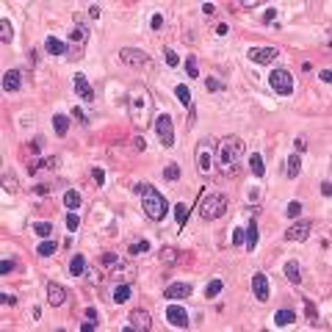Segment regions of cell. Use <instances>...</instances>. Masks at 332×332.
<instances>
[{
    "mask_svg": "<svg viewBox=\"0 0 332 332\" xmlns=\"http://www.w3.org/2000/svg\"><path fill=\"white\" fill-rule=\"evenodd\" d=\"M136 191L141 194V211H144L147 219H153V221L166 219L169 205H166V196H163L158 188L150 186V183H144V186H136Z\"/></svg>",
    "mask_w": 332,
    "mask_h": 332,
    "instance_id": "obj_1",
    "label": "cell"
},
{
    "mask_svg": "<svg viewBox=\"0 0 332 332\" xmlns=\"http://www.w3.org/2000/svg\"><path fill=\"white\" fill-rule=\"evenodd\" d=\"M244 155V141L238 136H227L221 138L219 144V163L224 166V175H235V163Z\"/></svg>",
    "mask_w": 332,
    "mask_h": 332,
    "instance_id": "obj_2",
    "label": "cell"
},
{
    "mask_svg": "<svg viewBox=\"0 0 332 332\" xmlns=\"http://www.w3.org/2000/svg\"><path fill=\"white\" fill-rule=\"evenodd\" d=\"M150 114H153V100H150V92L136 86L133 92H130V119L136 122V125H147L150 119Z\"/></svg>",
    "mask_w": 332,
    "mask_h": 332,
    "instance_id": "obj_3",
    "label": "cell"
},
{
    "mask_svg": "<svg viewBox=\"0 0 332 332\" xmlns=\"http://www.w3.org/2000/svg\"><path fill=\"white\" fill-rule=\"evenodd\" d=\"M199 211H202V219H221L224 213H227V196L224 194H208L202 196V205H199Z\"/></svg>",
    "mask_w": 332,
    "mask_h": 332,
    "instance_id": "obj_4",
    "label": "cell"
},
{
    "mask_svg": "<svg viewBox=\"0 0 332 332\" xmlns=\"http://www.w3.org/2000/svg\"><path fill=\"white\" fill-rule=\"evenodd\" d=\"M269 86H272L277 94L288 97V94L293 92V78H291L288 69H274L272 75H269Z\"/></svg>",
    "mask_w": 332,
    "mask_h": 332,
    "instance_id": "obj_5",
    "label": "cell"
},
{
    "mask_svg": "<svg viewBox=\"0 0 332 332\" xmlns=\"http://www.w3.org/2000/svg\"><path fill=\"white\" fill-rule=\"evenodd\" d=\"M155 130H158V138H161V144L169 150L175 147V128H172V117L169 114H161L158 119H155Z\"/></svg>",
    "mask_w": 332,
    "mask_h": 332,
    "instance_id": "obj_6",
    "label": "cell"
},
{
    "mask_svg": "<svg viewBox=\"0 0 332 332\" xmlns=\"http://www.w3.org/2000/svg\"><path fill=\"white\" fill-rule=\"evenodd\" d=\"M119 61H122V64H128V67H133V69H141V67L150 64L147 53L136 50V47H122V50H119Z\"/></svg>",
    "mask_w": 332,
    "mask_h": 332,
    "instance_id": "obj_7",
    "label": "cell"
},
{
    "mask_svg": "<svg viewBox=\"0 0 332 332\" xmlns=\"http://www.w3.org/2000/svg\"><path fill=\"white\" fill-rule=\"evenodd\" d=\"M213 166V150H211V141L208 138H202L199 144H196V169H199V175H208Z\"/></svg>",
    "mask_w": 332,
    "mask_h": 332,
    "instance_id": "obj_8",
    "label": "cell"
},
{
    "mask_svg": "<svg viewBox=\"0 0 332 332\" xmlns=\"http://www.w3.org/2000/svg\"><path fill=\"white\" fill-rule=\"evenodd\" d=\"M166 321L172 324V327H180V330H186L188 324H191V318H188V310L180 305H169L166 307Z\"/></svg>",
    "mask_w": 332,
    "mask_h": 332,
    "instance_id": "obj_9",
    "label": "cell"
},
{
    "mask_svg": "<svg viewBox=\"0 0 332 332\" xmlns=\"http://www.w3.org/2000/svg\"><path fill=\"white\" fill-rule=\"evenodd\" d=\"M310 230H313V221H310V219H302V221L291 224L288 230H285V241H305L307 235H310Z\"/></svg>",
    "mask_w": 332,
    "mask_h": 332,
    "instance_id": "obj_10",
    "label": "cell"
},
{
    "mask_svg": "<svg viewBox=\"0 0 332 332\" xmlns=\"http://www.w3.org/2000/svg\"><path fill=\"white\" fill-rule=\"evenodd\" d=\"M280 56L277 47H252L249 50V61H255V64H274Z\"/></svg>",
    "mask_w": 332,
    "mask_h": 332,
    "instance_id": "obj_11",
    "label": "cell"
},
{
    "mask_svg": "<svg viewBox=\"0 0 332 332\" xmlns=\"http://www.w3.org/2000/svg\"><path fill=\"white\" fill-rule=\"evenodd\" d=\"M252 293H255L257 302H269V277L263 272H257L252 277Z\"/></svg>",
    "mask_w": 332,
    "mask_h": 332,
    "instance_id": "obj_12",
    "label": "cell"
},
{
    "mask_svg": "<svg viewBox=\"0 0 332 332\" xmlns=\"http://www.w3.org/2000/svg\"><path fill=\"white\" fill-rule=\"evenodd\" d=\"M133 330H150V313H147V310H133V313L128 315L125 332H133Z\"/></svg>",
    "mask_w": 332,
    "mask_h": 332,
    "instance_id": "obj_13",
    "label": "cell"
},
{
    "mask_svg": "<svg viewBox=\"0 0 332 332\" xmlns=\"http://www.w3.org/2000/svg\"><path fill=\"white\" fill-rule=\"evenodd\" d=\"M72 83H75V92H78V97H80V100H86V102L94 100V89H92V83L86 80V75H80V72H78Z\"/></svg>",
    "mask_w": 332,
    "mask_h": 332,
    "instance_id": "obj_14",
    "label": "cell"
},
{
    "mask_svg": "<svg viewBox=\"0 0 332 332\" xmlns=\"http://www.w3.org/2000/svg\"><path fill=\"white\" fill-rule=\"evenodd\" d=\"M47 302H50L53 307L64 305V302H67V291H64V285H59V282H47Z\"/></svg>",
    "mask_w": 332,
    "mask_h": 332,
    "instance_id": "obj_15",
    "label": "cell"
},
{
    "mask_svg": "<svg viewBox=\"0 0 332 332\" xmlns=\"http://www.w3.org/2000/svg\"><path fill=\"white\" fill-rule=\"evenodd\" d=\"M69 42H72V47H83L86 42H89V25L86 22H78L75 28H72V34H69Z\"/></svg>",
    "mask_w": 332,
    "mask_h": 332,
    "instance_id": "obj_16",
    "label": "cell"
},
{
    "mask_svg": "<svg viewBox=\"0 0 332 332\" xmlns=\"http://www.w3.org/2000/svg\"><path fill=\"white\" fill-rule=\"evenodd\" d=\"M20 86H22V72L20 69H9L3 75V89L6 92H20Z\"/></svg>",
    "mask_w": 332,
    "mask_h": 332,
    "instance_id": "obj_17",
    "label": "cell"
},
{
    "mask_svg": "<svg viewBox=\"0 0 332 332\" xmlns=\"http://www.w3.org/2000/svg\"><path fill=\"white\" fill-rule=\"evenodd\" d=\"M44 47H47L50 56H69V44H64L61 39H56V36H47V39H44Z\"/></svg>",
    "mask_w": 332,
    "mask_h": 332,
    "instance_id": "obj_18",
    "label": "cell"
},
{
    "mask_svg": "<svg viewBox=\"0 0 332 332\" xmlns=\"http://www.w3.org/2000/svg\"><path fill=\"white\" fill-rule=\"evenodd\" d=\"M191 296V285L188 282H175L166 288V299H188Z\"/></svg>",
    "mask_w": 332,
    "mask_h": 332,
    "instance_id": "obj_19",
    "label": "cell"
},
{
    "mask_svg": "<svg viewBox=\"0 0 332 332\" xmlns=\"http://www.w3.org/2000/svg\"><path fill=\"white\" fill-rule=\"evenodd\" d=\"M244 238H247V249H249V252H255L257 241H260V235H257V221H255V219L247 224V230H244Z\"/></svg>",
    "mask_w": 332,
    "mask_h": 332,
    "instance_id": "obj_20",
    "label": "cell"
},
{
    "mask_svg": "<svg viewBox=\"0 0 332 332\" xmlns=\"http://www.w3.org/2000/svg\"><path fill=\"white\" fill-rule=\"evenodd\" d=\"M299 172H302V158H299V155H291L288 161H285V177H288V180H296Z\"/></svg>",
    "mask_w": 332,
    "mask_h": 332,
    "instance_id": "obj_21",
    "label": "cell"
},
{
    "mask_svg": "<svg viewBox=\"0 0 332 332\" xmlns=\"http://www.w3.org/2000/svg\"><path fill=\"white\" fill-rule=\"evenodd\" d=\"M130 296H133V288L122 282V285H117V288H114V296H111V302H114V305H125Z\"/></svg>",
    "mask_w": 332,
    "mask_h": 332,
    "instance_id": "obj_22",
    "label": "cell"
},
{
    "mask_svg": "<svg viewBox=\"0 0 332 332\" xmlns=\"http://www.w3.org/2000/svg\"><path fill=\"white\" fill-rule=\"evenodd\" d=\"M175 97H177L180 105H186V108H191V105H194V94H191V89H188L186 83L175 86Z\"/></svg>",
    "mask_w": 332,
    "mask_h": 332,
    "instance_id": "obj_23",
    "label": "cell"
},
{
    "mask_svg": "<svg viewBox=\"0 0 332 332\" xmlns=\"http://www.w3.org/2000/svg\"><path fill=\"white\" fill-rule=\"evenodd\" d=\"M293 321H296V313H293L291 307H282V310L274 313V324H277V327H288V324H293Z\"/></svg>",
    "mask_w": 332,
    "mask_h": 332,
    "instance_id": "obj_24",
    "label": "cell"
},
{
    "mask_svg": "<svg viewBox=\"0 0 332 332\" xmlns=\"http://www.w3.org/2000/svg\"><path fill=\"white\" fill-rule=\"evenodd\" d=\"M144 252H150V241L147 238H136V241H130L128 244V255L138 257V255H144Z\"/></svg>",
    "mask_w": 332,
    "mask_h": 332,
    "instance_id": "obj_25",
    "label": "cell"
},
{
    "mask_svg": "<svg viewBox=\"0 0 332 332\" xmlns=\"http://www.w3.org/2000/svg\"><path fill=\"white\" fill-rule=\"evenodd\" d=\"M69 274H72V277H83L86 274V257L83 255H72V260H69Z\"/></svg>",
    "mask_w": 332,
    "mask_h": 332,
    "instance_id": "obj_26",
    "label": "cell"
},
{
    "mask_svg": "<svg viewBox=\"0 0 332 332\" xmlns=\"http://www.w3.org/2000/svg\"><path fill=\"white\" fill-rule=\"evenodd\" d=\"M249 169H252V175H255V177H263V175H266L263 155H260V153H252V155H249Z\"/></svg>",
    "mask_w": 332,
    "mask_h": 332,
    "instance_id": "obj_27",
    "label": "cell"
},
{
    "mask_svg": "<svg viewBox=\"0 0 332 332\" xmlns=\"http://www.w3.org/2000/svg\"><path fill=\"white\" fill-rule=\"evenodd\" d=\"M282 272H285V277H288L291 282H299V280H302V269H299V260H288Z\"/></svg>",
    "mask_w": 332,
    "mask_h": 332,
    "instance_id": "obj_28",
    "label": "cell"
},
{
    "mask_svg": "<svg viewBox=\"0 0 332 332\" xmlns=\"http://www.w3.org/2000/svg\"><path fill=\"white\" fill-rule=\"evenodd\" d=\"M11 39H14V28H11V22L6 17L0 20V42L3 44H11Z\"/></svg>",
    "mask_w": 332,
    "mask_h": 332,
    "instance_id": "obj_29",
    "label": "cell"
},
{
    "mask_svg": "<svg viewBox=\"0 0 332 332\" xmlns=\"http://www.w3.org/2000/svg\"><path fill=\"white\" fill-rule=\"evenodd\" d=\"M53 128H56V133H59V136H67L69 117H64V114H56V117H53Z\"/></svg>",
    "mask_w": 332,
    "mask_h": 332,
    "instance_id": "obj_30",
    "label": "cell"
},
{
    "mask_svg": "<svg viewBox=\"0 0 332 332\" xmlns=\"http://www.w3.org/2000/svg\"><path fill=\"white\" fill-rule=\"evenodd\" d=\"M56 249H59V244H56V241L44 238L42 244L36 247V255H42V257H50V255H56Z\"/></svg>",
    "mask_w": 332,
    "mask_h": 332,
    "instance_id": "obj_31",
    "label": "cell"
},
{
    "mask_svg": "<svg viewBox=\"0 0 332 332\" xmlns=\"http://www.w3.org/2000/svg\"><path fill=\"white\" fill-rule=\"evenodd\" d=\"M64 205H67L69 211H78V208H80V194H78L75 188H69L67 194H64Z\"/></svg>",
    "mask_w": 332,
    "mask_h": 332,
    "instance_id": "obj_32",
    "label": "cell"
},
{
    "mask_svg": "<svg viewBox=\"0 0 332 332\" xmlns=\"http://www.w3.org/2000/svg\"><path fill=\"white\" fill-rule=\"evenodd\" d=\"M34 233L39 235V238H50L53 224H50V221H34Z\"/></svg>",
    "mask_w": 332,
    "mask_h": 332,
    "instance_id": "obj_33",
    "label": "cell"
},
{
    "mask_svg": "<svg viewBox=\"0 0 332 332\" xmlns=\"http://www.w3.org/2000/svg\"><path fill=\"white\" fill-rule=\"evenodd\" d=\"M175 219H177L180 227L188 221V205H186V202H177V205H175Z\"/></svg>",
    "mask_w": 332,
    "mask_h": 332,
    "instance_id": "obj_34",
    "label": "cell"
},
{
    "mask_svg": "<svg viewBox=\"0 0 332 332\" xmlns=\"http://www.w3.org/2000/svg\"><path fill=\"white\" fill-rule=\"evenodd\" d=\"M219 293H221V280H211V282H208V288H205V296L216 299Z\"/></svg>",
    "mask_w": 332,
    "mask_h": 332,
    "instance_id": "obj_35",
    "label": "cell"
},
{
    "mask_svg": "<svg viewBox=\"0 0 332 332\" xmlns=\"http://www.w3.org/2000/svg\"><path fill=\"white\" fill-rule=\"evenodd\" d=\"M163 177L172 180V183H175V180H180V166H177V163H169V166L163 169Z\"/></svg>",
    "mask_w": 332,
    "mask_h": 332,
    "instance_id": "obj_36",
    "label": "cell"
},
{
    "mask_svg": "<svg viewBox=\"0 0 332 332\" xmlns=\"http://www.w3.org/2000/svg\"><path fill=\"white\" fill-rule=\"evenodd\" d=\"M205 89H208V92H224L227 86L221 83V80H216V78H205Z\"/></svg>",
    "mask_w": 332,
    "mask_h": 332,
    "instance_id": "obj_37",
    "label": "cell"
},
{
    "mask_svg": "<svg viewBox=\"0 0 332 332\" xmlns=\"http://www.w3.org/2000/svg\"><path fill=\"white\" fill-rule=\"evenodd\" d=\"M186 75L188 78H199V67H196L194 56H188V61H186Z\"/></svg>",
    "mask_w": 332,
    "mask_h": 332,
    "instance_id": "obj_38",
    "label": "cell"
},
{
    "mask_svg": "<svg viewBox=\"0 0 332 332\" xmlns=\"http://www.w3.org/2000/svg\"><path fill=\"white\" fill-rule=\"evenodd\" d=\"M64 221H67V230H72V233L80 227V219H78V213H72V211L67 213V219H64Z\"/></svg>",
    "mask_w": 332,
    "mask_h": 332,
    "instance_id": "obj_39",
    "label": "cell"
},
{
    "mask_svg": "<svg viewBox=\"0 0 332 332\" xmlns=\"http://www.w3.org/2000/svg\"><path fill=\"white\" fill-rule=\"evenodd\" d=\"M3 191H6V194H14V191H17V180L14 177H9V175H3Z\"/></svg>",
    "mask_w": 332,
    "mask_h": 332,
    "instance_id": "obj_40",
    "label": "cell"
},
{
    "mask_svg": "<svg viewBox=\"0 0 332 332\" xmlns=\"http://www.w3.org/2000/svg\"><path fill=\"white\" fill-rule=\"evenodd\" d=\"M161 260H163V263H175V260H177V249H163Z\"/></svg>",
    "mask_w": 332,
    "mask_h": 332,
    "instance_id": "obj_41",
    "label": "cell"
},
{
    "mask_svg": "<svg viewBox=\"0 0 332 332\" xmlns=\"http://www.w3.org/2000/svg\"><path fill=\"white\" fill-rule=\"evenodd\" d=\"M163 59H166L169 67H177V64H180V59H177V53H175V50H163Z\"/></svg>",
    "mask_w": 332,
    "mask_h": 332,
    "instance_id": "obj_42",
    "label": "cell"
},
{
    "mask_svg": "<svg viewBox=\"0 0 332 332\" xmlns=\"http://www.w3.org/2000/svg\"><path fill=\"white\" fill-rule=\"evenodd\" d=\"M299 211H302V202H291L288 208H285V216H291V219H296Z\"/></svg>",
    "mask_w": 332,
    "mask_h": 332,
    "instance_id": "obj_43",
    "label": "cell"
},
{
    "mask_svg": "<svg viewBox=\"0 0 332 332\" xmlns=\"http://www.w3.org/2000/svg\"><path fill=\"white\" fill-rule=\"evenodd\" d=\"M150 28H153V31H161V28H163V14H153V20H150Z\"/></svg>",
    "mask_w": 332,
    "mask_h": 332,
    "instance_id": "obj_44",
    "label": "cell"
},
{
    "mask_svg": "<svg viewBox=\"0 0 332 332\" xmlns=\"http://www.w3.org/2000/svg\"><path fill=\"white\" fill-rule=\"evenodd\" d=\"M274 20H277V9H266L263 11V22H266V25H272Z\"/></svg>",
    "mask_w": 332,
    "mask_h": 332,
    "instance_id": "obj_45",
    "label": "cell"
},
{
    "mask_svg": "<svg viewBox=\"0 0 332 332\" xmlns=\"http://www.w3.org/2000/svg\"><path fill=\"white\" fill-rule=\"evenodd\" d=\"M244 241V227H233V247Z\"/></svg>",
    "mask_w": 332,
    "mask_h": 332,
    "instance_id": "obj_46",
    "label": "cell"
},
{
    "mask_svg": "<svg viewBox=\"0 0 332 332\" xmlns=\"http://www.w3.org/2000/svg\"><path fill=\"white\" fill-rule=\"evenodd\" d=\"M11 269H14V260H9V257H6V260L0 263V274H9Z\"/></svg>",
    "mask_w": 332,
    "mask_h": 332,
    "instance_id": "obj_47",
    "label": "cell"
},
{
    "mask_svg": "<svg viewBox=\"0 0 332 332\" xmlns=\"http://www.w3.org/2000/svg\"><path fill=\"white\" fill-rule=\"evenodd\" d=\"M100 14H102V9L97 6V3H94V6H89V17H92V20H100Z\"/></svg>",
    "mask_w": 332,
    "mask_h": 332,
    "instance_id": "obj_48",
    "label": "cell"
},
{
    "mask_svg": "<svg viewBox=\"0 0 332 332\" xmlns=\"http://www.w3.org/2000/svg\"><path fill=\"white\" fill-rule=\"evenodd\" d=\"M92 177L102 186V183H105V172H102V169H94V172H92Z\"/></svg>",
    "mask_w": 332,
    "mask_h": 332,
    "instance_id": "obj_49",
    "label": "cell"
},
{
    "mask_svg": "<svg viewBox=\"0 0 332 332\" xmlns=\"http://www.w3.org/2000/svg\"><path fill=\"white\" fill-rule=\"evenodd\" d=\"M0 302H3V305L9 307V305H14V302H17V299L11 296V293H0Z\"/></svg>",
    "mask_w": 332,
    "mask_h": 332,
    "instance_id": "obj_50",
    "label": "cell"
},
{
    "mask_svg": "<svg viewBox=\"0 0 332 332\" xmlns=\"http://www.w3.org/2000/svg\"><path fill=\"white\" fill-rule=\"evenodd\" d=\"M86 277H89V282H92V285H97V272H94V269H86Z\"/></svg>",
    "mask_w": 332,
    "mask_h": 332,
    "instance_id": "obj_51",
    "label": "cell"
},
{
    "mask_svg": "<svg viewBox=\"0 0 332 332\" xmlns=\"http://www.w3.org/2000/svg\"><path fill=\"white\" fill-rule=\"evenodd\" d=\"M72 117H75L78 122H83V125H86V114H83L80 108H75V111H72Z\"/></svg>",
    "mask_w": 332,
    "mask_h": 332,
    "instance_id": "obj_52",
    "label": "cell"
},
{
    "mask_svg": "<svg viewBox=\"0 0 332 332\" xmlns=\"http://www.w3.org/2000/svg\"><path fill=\"white\" fill-rule=\"evenodd\" d=\"M293 144H296V150H299V153H305V150H307V141H305V138H296Z\"/></svg>",
    "mask_w": 332,
    "mask_h": 332,
    "instance_id": "obj_53",
    "label": "cell"
},
{
    "mask_svg": "<svg viewBox=\"0 0 332 332\" xmlns=\"http://www.w3.org/2000/svg\"><path fill=\"white\" fill-rule=\"evenodd\" d=\"M318 78H321L324 83H330V80H332V72H330V69H321V75H318Z\"/></svg>",
    "mask_w": 332,
    "mask_h": 332,
    "instance_id": "obj_54",
    "label": "cell"
},
{
    "mask_svg": "<svg viewBox=\"0 0 332 332\" xmlns=\"http://www.w3.org/2000/svg\"><path fill=\"white\" fill-rule=\"evenodd\" d=\"M47 191H50V186H44V183H39V186H36V194H39V196H44Z\"/></svg>",
    "mask_w": 332,
    "mask_h": 332,
    "instance_id": "obj_55",
    "label": "cell"
},
{
    "mask_svg": "<svg viewBox=\"0 0 332 332\" xmlns=\"http://www.w3.org/2000/svg\"><path fill=\"white\" fill-rule=\"evenodd\" d=\"M321 191H324V196H330V194H332V186H330V180H324V183H321Z\"/></svg>",
    "mask_w": 332,
    "mask_h": 332,
    "instance_id": "obj_56",
    "label": "cell"
},
{
    "mask_svg": "<svg viewBox=\"0 0 332 332\" xmlns=\"http://www.w3.org/2000/svg\"><path fill=\"white\" fill-rule=\"evenodd\" d=\"M133 144H136V150H144V147H147V141H144L141 136H136V141H133Z\"/></svg>",
    "mask_w": 332,
    "mask_h": 332,
    "instance_id": "obj_57",
    "label": "cell"
},
{
    "mask_svg": "<svg viewBox=\"0 0 332 332\" xmlns=\"http://www.w3.org/2000/svg\"><path fill=\"white\" fill-rule=\"evenodd\" d=\"M86 318H92L94 321V318H97V310H94V307H86Z\"/></svg>",
    "mask_w": 332,
    "mask_h": 332,
    "instance_id": "obj_58",
    "label": "cell"
},
{
    "mask_svg": "<svg viewBox=\"0 0 332 332\" xmlns=\"http://www.w3.org/2000/svg\"><path fill=\"white\" fill-rule=\"evenodd\" d=\"M202 11H205V14H213V11H216V6H213V3H205Z\"/></svg>",
    "mask_w": 332,
    "mask_h": 332,
    "instance_id": "obj_59",
    "label": "cell"
}]
</instances>
